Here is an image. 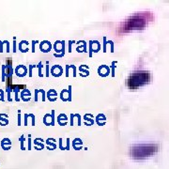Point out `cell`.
<instances>
[{
	"instance_id": "obj_1",
	"label": "cell",
	"mask_w": 169,
	"mask_h": 169,
	"mask_svg": "<svg viewBox=\"0 0 169 169\" xmlns=\"http://www.w3.org/2000/svg\"><path fill=\"white\" fill-rule=\"evenodd\" d=\"M151 73L148 70H134L128 77L126 85L131 89H137L150 84Z\"/></svg>"
},
{
	"instance_id": "obj_2",
	"label": "cell",
	"mask_w": 169,
	"mask_h": 169,
	"mask_svg": "<svg viewBox=\"0 0 169 169\" xmlns=\"http://www.w3.org/2000/svg\"><path fill=\"white\" fill-rule=\"evenodd\" d=\"M53 48L55 51L54 54L55 58H63L65 55V40H56L53 45Z\"/></svg>"
},
{
	"instance_id": "obj_3",
	"label": "cell",
	"mask_w": 169,
	"mask_h": 169,
	"mask_svg": "<svg viewBox=\"0 0 169 169\" xmlns=\"http://www.w3.org/2000/svg\"><path fill=\"white\" fill-rule=\"evenodd\" d=\"M55 110H52L51 114H45L44 117H43V119H42L44 125H46V126H55Z\"/></svg>"
},
{
	"instance_id": "obj_4",
	"label": "cell",
	"mask_w": 169,
	"mask_h": 169,
	"mask_svg": "<svg viewBox=\"0 0 169 169\" xmlns=\"http://www.w3.org/2000/svg\"><path fill=\"white\" fill-rule=\"evenodd\" d=\"M12 74H13L12 66H7V65L2 66V82L6 81V78L8 77H12Z\"/></svg>"
},
{
	"instance_id": "obj_5",
	"label": "cell",
	"mask_w": 169,
	"mask_h": 169,
	"mask_svg": "<svg viewBox=\"0 0 169 169\" xmlns=\"http://www.w3.org/2000/svg\"><path fill=\"white\" fill-rule=\"evenodd\" d=\"M69 89H62L60 92V99L62 101H71V86H69Z\"/></svg>"
},
{
	"instance_id": "obj_6",
	"label": "cell",
	"mask_w": 169,
	"mask_h": 169,
	"mask_svg": "<svg viewBox=\"0 0 169 169\" xmlns=\"http://www.w3.org/2000/svg\"><path fill=\"white\" fill-rule=\"evenodd\" d=\"M14 73H15V74L18 76V77H24V76L27 74L28 70L24 65H18L17 67L15 68Z\"/></svg>"
},
{
	"instance_id": "obj_7",
	"label": "cell",
	"mask_w": 169,
	"mask_h": 169,
	"mask_svg": "<svg viewBox=\"0 0 169 169\" xmlns=\"http://www.w3.org/2000/svg\"><path fill=\"white\" fill-rule=\"evenodd\" d=\"M50 74L54 76V77H59V76L63 74V68L59 65H55L51 68Z\"/></svg>"
},
{
	"instance_id": "obj_8",
	"label": "cell",
	"mask_w": 169,
	"mask_h": 169,
	"mask_svg": "<svg viewBox=\"0 0 169 169\" xmlns=\"http://www.w3.org/2000/svg\"><path fill=\"white\" fill-rule=\"evenodd\" d=\"M52 48L53 45L49 40H43V42H40V49L42 53H49Z\"/></svg>"
},
{
	"instance_id": "obj_9",
	"label": "cell",
	"mask_w": 169,
	"mask_h": 169,
	"mask_svg": "<svg viewBox=\"0 0 169 169\" xmlns=\"http://www.w3.org/2000/svg\"><path fill=\"white\" fill-rule=\"evenodd\" d=\"M109 73H111V70L109 66L107 65H101L98 68V74L101 76V77H106L108 76Z\"/></svg>"
},
{
	"instance_id": "obj_10",
	"label": "cell",
	"mask_w": 169,
	"mask_h": 169,
	"mask_svg": "<svg viewBox=\"0 0 169 169\" xmlns=\"http://www.w3.org/2000/svg\"><path fill=\"white\" fill-rule=\"evenodd\" d=\"M20 99L24 101H29L31 100V93L28 88H24L20 92Z\"/></svg>"
},
{
	"instance_id": "obj_11",
	"label": "cell",
	"mask_w": 169,
	"mask_h": 169,
	"mask_svg": "<svg viewBox=\"0 0 169 169\" xmlns=\"http://www.w3.org/2000/svg\"><path fill=\"white\" fill-rule=\"evenodd\" d=\"M56 121L60 126H66L67 125V121H68V117L64 113H61L56 117Z\"/></svg>"
},
{
	"instance_id": "obj_12",
	"label": "cell",
	"mask_w": 169,
	"mask_h": 169,
	"mask_svg": "<svg viewBox=\"0 0 169 169\" xmlns=\"http://www.w3.org/2000/svg\"><path fill=\"white\" fill-rule=\"evenodd\" d=\"M46 97H47V99L49 100V101H55L56 99H58V92H56L55 89L51 88V89H49V91L47 92V94H46Z\"/></svg>"
},
{
	"instance_id": "obj_13",
	"label": "cell",
	"mask_w": 169,
	"mask_h": 169,
	"mask_svg": "<svg viewBox=\"0 0 169 169\" xmlns=\"http://www.w3.org/2000/svg\"><path fill=\"white\" fill-rule=\"evenodd\" d=\"M71 146L75 150H82V147H83V141H82L80 138H74L71 142Z\"/></svg>"
},
{
	"instance_id": "obj_14",
	"label": "cell",
	"mask_w": 169,
	"mask_h": 169,
	"mask_svg": "<svg viewBox=\"0 0 169 169\" xmlns=\"http://www.w3.org/2000/svg\"><path fill=\"white\" fill-rule=\"evenodd\" d=\"M95 122L99 126H104L106 123V117L104 114H98L95 117Z\"/></svg>"
},
{
	"instance_id": "obj_15",
	"label": "cell",
	"mask_w": 169,
	"mask_h": 169,
	"mask_svg": "<svg viewBox=\"0 0 169 169\" xmlns=\"http://www.w3.org/2000/svg\"><path fill=\"white\" fill-rule=\"evenodd\" d=\"M34 145H35V150H43L44 148L43 139L42 138H36V139H34Z\"/></svg>"
},
{
	"instance_id": "obj_16",
	"label": "cell",
	"mask_w": 169,
	"mask_h": 169,
	"mask_svg": "<svg viewBox=\"0 0 169 169\" xmlns=\"http://www.w3.org/2000/svg\"><path fill=\"white\" fill-rule=\"evenodd\" d=\"M94 116L91 114H86L84 116L85 119V125L86 126H92L94 124Z\"/></svg>"
},
{
	"instance_id": "obj_17",
	"label": "cell",
	"mask_w": 169,
	"mask_h": 169,
	"mask_svg": "<svg viewBox=\"0 0 169 169\" xmlns=\"http://www.w3.org/2000/svg\"><path fill=\"white\" fill-rule=\"evenodd\" d=\"M56 140L55 139V138H47L45 141L46 145H47V150H54L56 148V145L55 144V142Z\"/></svg>"
},
{
	"instance_id": "obj_18",
	"label": "cell",
	"mask_w": 169,
	"mask_h": 169,
	"mask_svg": "<svg viewBox=\"0 0 169 169\" xmlns=\"http://www.w3.org/2000/svg\"><path fill=\"white\" fill-rule=\"evenodd\" d=\"M1 147L3 150H11L12 147V141L9 139V138H4V139L1 141Z\"/></svg>"
},
{
	"instance_id": "obj_19",
	"label": "cell",
	"mask_w": 169,
	"mask_h": 169,
	"mask_svg": "<svg viewBox=\"0 0 169 169\" xmlns=\"http://www.w3.org/2000/svg\"><path fill=\"white\" fill-rule=\"evenodd\" d=\"M27 45H28V42L27 40H21L19 43V50L21 51L22 53H27L28 52V47H27Z\"/></svg>"
},
{
	"instance_id": "obj_20",
	"label": "cell",
	"mask_w": 169,
	"mask_h": 169,
	"mask_svg": "<svg viewBox=\"0 0 169 169\" xmlns=\"http://www.w3.org/2000/svg\"><path fill=\"white\" fill-rule=\"evenodd\" d=\"M29 119L32 120L31 125H32V126H35V115H33V114H25V115H24V126H27V124H28V119Z\"/></svg>"
},
{
	"instance_id": "obj_21",
	"label": "cell",
	"mask_w": 169,
	"mask_h": 169,
	"mask_svg": "<svg viewBox=\"0 0 169 169\" xmlns=\"http://www.w3.org/2000/svg\"><path fill=\"white\" fill-rule=\"evenodd\" d=\"M92 42V51L93 53H98L101 48V45L99 40H91Z\"/></svg>"
},
{
	"instance_id": "obj_22",
	"label": "cell",
	"mask_w": 169,
	"mask_h": 169,
	"mask_svg": "<svg viewBox=\"0 0 169 169\" xmlns=\"http://www.w3.org/2000/svg\"><path fill=\"white\" fill-rule=\"evenodd\" d=\"M77 119V126H81V116L79 114H70V126L74 125V119Z\"/></svg>"
},
{
	"instance_id": "obj_23",
	"label": "cell",
	"mask_w": 169,
	"mask_h": 169,
	"mask_svg": "<svg viewBox=\"0 0 169 169\" xmlns=\"http://www.w3.org/2000/svg\"><path fill=\"white\" fill-rule=\"evenodd\" d=\"M79 70L81 71V73H83L82 74H80L81 76H83V77H85V76H88V75H89L88 66H86V65H81L80 67H79Z\"/></svg>"
},
{
	"instance_id": "obj_24",
	"label": "cell",
	"mask_w": 169,
	"mask_h": 169,
	"mask_svg": "<svg viewBox=\"0 0 169 169\" xmlns=\"http://www.w3.org/2000/svg\"><path fill=\"white\" fill-rule=\"evenodd\" d=\"M4 117H8V115L6 114H0V125L1 126H6L9 124V120Z\"/></svg>"
},
{
	"instance_id": "obj_25",
	"label": "cell",
	"mask_w": 169,
	"mask_h": 169,
	"mask_svg": "<svg viewBox=\"0 0 169 169\" xmlns=\"http://www.w3.org/2000/svg\"><path fill=\"white\" fill-rule=\"evenodd\" d=\"M117 61H112V64H111V67L110 68V70H111V75H112V77H115L116 76V67H117Z\"/></svg>"
},
{
	"instance_id": "obj_26",
	"label": "cell",
	"mask_w": 169,
	"mask_h": 169,
	"mask_svg": "<svg viewBox=\"0 0 169 169\" xmlns=\"http://www.w3.org/2000/svg\"><path fill=\"white\" fill-rule=\"evenodd\" d=\"M42 62L40 61V62H39L38 66H36V68H38V70H39V76L40 77H43V73H42Z\"/></svg>"
},
{
	"instance_id": "obj_27",
	"label": "cell",
	"mask_w": 169,
	"mask_h": 169,
	"mask_svg": "<svg viewBox=\"0 0 169 169\" xmlns=\"http://www.w3.org/2000/svg\"><path fill=\"white\" fill-rule=\"evenodd\" d=\"M19 141H20V143H21V150H25L27 148H25V147H24V141H25V137H24V135H22L21 137L19 138Z\"/></svg>"
},
{
	"instance_id": "obj_28",
	"label": "cell",
	"mask_w": 169,
	"mask_h": 169,
	"mask_svg": "<svg viewBox=\"0 0 169 169\" xmlns=\"http://www.w3.org/2000/svg\"><path fill=\"white\" fill-rule=\"evenodd\" d=\"M6 92L8 93V101H12V97H11L12 89L11 86H9V88H6Z\"/></svg>"
},
{
	"instance_id": "obj_29",
	"label": "cell",
	"mask_w": 169,
	"mask_h": 169,
	"mask_svg": "<svg viewBox=\"0 0 169 169\" xmlns=\"http://www.w3.org/2000/svg\"><path fill=\"white\" fill-rule=\"evenodd\" d=\"M102 40H104V44H102V52L106 53L107 52V49H106V46H107V40L106 37L102 38Z\"/></svg>"
},
{
	"instance_id": "obj_30",
	"label": "cell",
	"mask_w": 169,
	"mask_h": 169,
	"mask_svg": "<svg viewBox=\"0 0 169 169\" xmlns=\"http://www.w3.org/2000/svg\"><path fill=\"white\" fill-rule=\"evenodd\" d=\"M36 68V66L35 65H29V67H28V76L29 77H32V75H33V69H35Z\"/></svg>"
},
{
	"instance_id": "obj_31",
	"label": "cell",
	"mask_w": 169,
	"mask_h": 169,
	"mask_svg": "<svg viewBox=\"0 0 169 169\" xmlns=\"http://www.w3.org/2000/svg\"><path fill=\"white\" fill-rule=\"evenodd\" d=\"M27 150H31L32 147H31V134H28V141H27Z\"/></svg>"
},
{
	"instance_id": "obj_32",
	"label": "cell",
	"mask_w": 169,
	"mask_h": 169,
	"mask_svg": "<svg viewBox=\"0 0 169 169\" xmlns=\"http://www.w3.org/2000/svg\"><path fill=\"white\" fill-rule=\"evenodd\" d=\"M107 44L110 45V52L111 53H114V42H112V40H107Z\"/></svg>"
},
{
	"instance_id": "obj_33",
	"label": "cell",
	"mask_w": 169,
	"mask_h": 169,
	"mask_svg": "<svg viewBox=\"0 0 169 169\" xmlns=\"http://www.w3.org/2000/svg\"><path fill=\"white\" fill-rule=\"evenodd\" d=\"M39 93H42V101H44L46 99V93H45L44 89H39Z\"/></svg>"
},
{
	"instance_id": "obj_34",
	"label": "cell",
	"mask_w": 169,
	"mask_h": 169,
	"mask_svg": "<svg viewBox=\"0 0 169 169\" xmlns=\"http://www.w3.org/2000/svg\"><path fill=\"white\" fill-rule=\"evenodd\" d=\"M58 141H59L58 147L60 148L61 150H66V147L63 146V143H62V141H63V140H62V138H59V140H58Z\"/></svg>"
},
{
	"instance_id": "obj_35",
	"label": "cell",
	"mask_w": 169,
	"mask_h": 169,
	"mask_svg": "<svg viewBox=\"0 0 169 169\" xmlns=\"http://www.w3.org/2000/svg\"><path fill=\"white\" fill-rule=\"evenodd\" d=\"M69 73H70V65H66L65 66V76L66 77H69Z\"/></svg>"
},
{
	"instance_id": "obj_36",
	"label": "cell",
	"mask_w": 169,
	"mask_h": 169,
	"mask_svg": "<svg viewBox=\"0 0 169 169\" xmlns=\"http://www.w3.org/2000/svg\"><path fill=\"white\" fill-rule=\"evenodd\" d=\"M70 138H67V140H66V150H70Z\"/></svg>"
},
{
	"instance_id": "obj_37",
	"label": "cell",
	"mask_w": 169,
	"mask_h": 169,
	"mask_svg": "<svg viewBox=\"0 0 169 169\" xmlns=\"http://www.w3.org/2000/svg\"><path fill=\"white\" fill-rule=\"evenodd\" d=\"M88 45H89V53H88V56H89V58H92V54H93V51H92V42H91V40H89Z\"/></svg>"
},
{
	"instance_id": "obj_38",
	"label": "cell",
	"mask_w": 169,
	"mask_h": 169,
	"mask_svg": "<svg viewBox=\"0 0 169 169\" xmlns=\"http://www.w3.org/2000/svg\"><path fill=\"white\" fill-rule=\"evenodd\" d=\"M3 43L6 44V52H7V53L11 52V49H9V42H8V40H4Z\"/></svg>"
},
{
	"instance_id": "obj_39",
	"label": "cell",
	"mask_w": 169,
	"mask_h": 169,
	"mask_svg": "<svg viewBox=\"0 0 169 169\" xmlns=\"http://www.w3.org/2000/svg\"><path fill=\"white\" fill-rule=\"evenodd\" d=\"M12 52L13 53H16L17 50H16V38H13V48H12Z\"/></svg>"
},
{
	"instance_id": "obj_40",
	"label": "cell",
	"mask_w": 169,
	"mask_h": 169,
	"mask_svg": "<svg viewBox=\"0 0 169 169\" xmlns=\"http://www.w3.org/2000/svg\"><path fill=\"white\" fill-rule=\"evenodd\" d=\"M46 74H45V76L46 77H49V75H50V73H49V61H46Z\"/></svg>"
},
{
	"instance_id": "obj_41",
	"label": "cell",
	"mask_w": 169,
	"mask_h": 169,
	"mask_svg": "<svg viewBox=\"0 0 169 169\" xmlns=\"http://www.w3.org/2000/svg\"><path fill=\"white\" fill-rule=\"evenodd\" d=\"M34 92H35V96H34V101H38V95H39V89L35 88L34 89Z\"/></svg>"
},
{
	"instance_id": "obj_42",
	"label": "cell",
	"mask_w": 169,
	"mask_h": 169,
	"mask_svg": "<svg viewBox=\"0 0 169 169\" xmlns=\"http://www.w3.org/2000/svg\"><path fill=\"white\" fill-rule=\"evenodd\" d=\"M70 69L73 70V77H75L76 76V67L74 65H70Z\"/></svg>"
},
{
	"instance_id": "obj_43",
	"label": "cell",
	"mask_w": 169,
	"mask_h": 169,
	"mask_svg": "<svg viewBox=\"0 0 169 169\" xmlns=\"http://www.w3.org/2000/svg\"><path fill=\"white\" fill-rule=\"evenodd\" d=\"M32 53H35V46L36 43H39V40H32Z\"/></svg>"
},
{
	"instance_id": "obj_44",
	"label": "cell",
	"mask_w": 169,
	"mask_h": 169,
	"mask_svg": "<svg viewBox=\"0 0 169 169\" xmlns=\"http://www.w3.org/2000/svg\"><path fill=\"white\" fill-rule=\"evenodd\" d=\"M18 126H21V111L18 110Z\"/></svg>"
},
{
	"instance_id": "obj_45",
	"label": "cell",
	"mask_w": 169,
	"mask_h": 169,
	"mask_svg": "<svg viewBox=\"0 0 169 169\" xmlns=\"http://www.w3.org/2000/svg\"><path fill=\"white\" fill-rule=\"evenodd\" d=\"M4 91L2 89H0V101H4Z\"/></svg>"
},
{
	"instance_id": "obj_46",
	"label": "cell",
	"mask_w": 169,
	"mask_h": 169,
	"mask_svg": "<svg viewBox=\"0 0 169 169\" xmlns=\"http://www.w3.org/2000/svg\"><path fill=\"white\" fill-rule=\"evenodd\" d=\"M73 43H75V40H69V52L71 53V45Z\"/></svg>"
},
{
	"instance_id": "obj_47",
	"label": "cell",
	"mask_w": 169,
	"mask_h": 169,
	"mask_svg": "<svg viewBox=\"0 0 169 169\" xmlns=\"http://www.w3.org/2000/svg\"><path fill=\"white\" fill-rule=\"evenodd\" d=\"M3 45H4L3 42H1V40H0V53H3V52H4V49H3Z\"/></svg>"
}]
</instances>
